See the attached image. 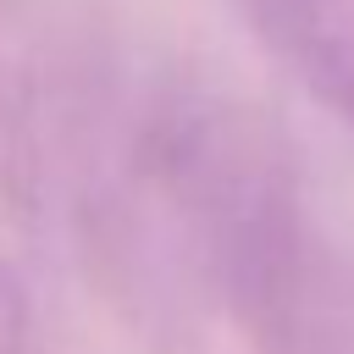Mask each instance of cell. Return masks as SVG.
<instances>
[{
    "label": "cell",
    "mask_w": 354,
    "mask_h": 354,
    "mask_svg": "<svg viewBox=\"0 0 354 354\" xmlns=\"http://www.w3.org/2000/svg\"><path fill=\"white\" fill-rule=\"evenodd\" d=\"M277 61L354 127V0H238Z\"/></svg>",
    "instance_id": "obj_1"
}]
</instances>
